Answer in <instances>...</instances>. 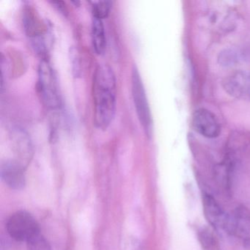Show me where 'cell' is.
Returning a JSON list of instances; mask_svg holds the SVG:
<instances>
[{
    "label": "cell",
    "instance_id": "obj_1",
    "mask_svg": "<svg viewBox=\"0 0 250 250\" xmlns=\"http://www.w3.org/2000/svg\"><path fill=\"white\" fill-rule=\"evenodd\" d=\"M94 118L96 126L106 130L116 111L117 83L113 69L107 64L98 65L93 75Z\"/></svg>",
    "mask_w": 250,
    "mask_h": 250
},
{
    "label": "cell",
    "instance_id": "obj_2",
    "mask_svg": "<svg viewBox=\"0 0 250 250\" xmlns=\"http://www.w3.org/2000/svg\"><path fill=\"white\" fill-rule=\"evenodd\" d=\"M39 90L42 102L50 109H58L61 104V94L55 71L46 60L39 66Z\"/></svg>",
    "mask_w": 250,
    "mask_h": 250
},
{
    "label": "cell",
    "instance_id": "obj_3",
    "mask_svg": "<svg viewBox=\"0 0 250 250\" xmlns=\"http://www.w3.org/2000/svg\"><path fill=\"white\" fill-rule=\"evenodd\" d=\"M131 93L139 121L147 136L151 135L152 116L143 80L137 67L131 72Z\"/></svg>",
    "mask_w": 250,
    "mask_h": 250
},
{
    "label": "cell",
    "instance_id": "obj_4",
    "mask_svg": "<svg viewBox=\"0 0 250 250\" xmlns=\"http://www.w3.org/2000/svg\"><path fill=\"white\" fill-rule=\"evenodd\" d=\"M6 229L11 238L17 241L25 242L41 232L36 219L30 213L24 210L16 212L8 219Z\"/></svg>",
    "mask_w": 250,
    "mask_h": 250
},
{
    "label": "cell",
    "instance_id": "obj_5",
    "mask_svg": "<svg viewBox=\"0 0 250 250\" xmlns=\"http://www.w3.org/2000/svg\"><path fill=\"white\" fill-rule=\"evenodd\" d=\"M202 203L205 218L209 225L216 230L229 233L231 216L226 213L213 196L209 193L203 192Z\"/></svg>",
    "mask_w": 250,
    "mask_h": 250
},
{
    "label": "cell",
    "instance_id": "obj_6",
    "mask_svg": "<svg viewBox=\"0 0 250 250\" xmlns=\"http://www.w3.org/2000/svg\"><path fill=\"white\" fill-rule=\"evenodd\" d=\"M194 129L206 138L213 139L219 137L221 127L216 116L206 109H199L192 115Z\"/></svg>",
    "mask_w": 250,
    "mask_h": 250
},
{
    "label": "cell",
    "instance_id": "obj_7",
    "mask_svg": "<svg viewBox=\"0 0 250 250\" xmlns=\"http://www.w3.org/2000/svg\"><path fill=\"white\" fill-rule=\"evenodd\" d=\"M225 91L232 97L250 96V74L247 71H238L228 76L223 82Z\"/></svg>",
    "mask_w": 250,
    "mask_h": 250
},
{
    "label": "cell",
    "instance_id": "obj_8",
    "mask_svg": "<svg viewBox=\"0 0 250 250\" xmlns=\"http://www.w3.org/2000/svg\"><path fill=\"white\" fill-rule=\"evenodd\" d=\"M1 178L11 189H23L26 185L24 166L18 162L7 161L1 166Z\"/></svg>",
    "mask_w": 250,
    "mask_h": 250
},
{
    "label": "cell",
    "instance_id": "obj_9",
    "mask_svg": "<svg viewBox=\"0 0 250 250\" xmlns=\"http://www.w3.org/2000/svg\"><path fill=\"white\" fill-rule=\"evenodd\" d=\"M91 39L95 52L97 55H102L106 49V32L103 20L94 17L92 19Z\"/></svg>",
    "mask_w": 250,
    "mask_h": 250
},
{
    "label": "cell",
    "instance_id": "obj_10",
    "mask_svg": "<svg viewBox=\"0 0 250 250\" xmlns=\"http://www.w3.org/2000/svg\"><path fill=\"white\" fill-rule=\"evenodd\" d=\"M14 135H15L14 146H15L16 153L20 159L19 163L24 166V164L28 163L32 156L33 150H32L31 143L28 136L21 130H17Z\"/></svg>",
    "mask_w": 250,
    "mask_h": 250
},
{
    "label": "cell",
    "instance_id": "obj_11",
    "mask_svg": "<svg viewBox=\"0 0 250 250\" xmlns=\"http://www.w3.org/2000/svg\"><path fill=\"white\" fill-rule=\"evenodd\" d=\"M199 244L203 250H222L220 242L211 228L203 226L197 230Z\"/></svg>",
    "mask_w": 250,
    "mask_h": 250
},
{
    "label": "cell",
    "instance_id": "obj_12",
    "mask_svg": "<svg viewBox=\"0 0 250 250\" xmlns=\"http://www.w3.org/2000/svg\"><path fill=\"white\" fill-rule=\"evenodd\" d=\"M26 243L28 250H52L49 241L41 232L32 237Z\"/></svg>",
    "mask_w": 250,
    "mask_h": 250
},
{
    "label": "cell",
    "instance_id": "obj_13",
    "mask_svg": "<svg viewBox=\"0 0 250 250\" xmlns=\"http://www.w3.org/2000/svg\"><path fill=\"white\" fill-rule=\"evenodd\" d=\"M239 54L232 49H227L219 53L218 61L223 66H232L238 62Z\"/></svg>",
    "mask_w": 250,
    "mask_h": 250
},
{
    "label": "cell",
    "instance_id": "obj_14",
    "mask_svg": "<svg viewBox=\"0 0 250 250\" xmlns=\"http://www.w3.org/2000/svg\"><path fill=\"white\" fill-rule=\"evenodd\" d=\"M92 3L93 17L102 20L108 17L112 7V2L110 1H97L92 2Z\"/></svg>",
    "mask_w": 250,
    "mask_h": 250
},
{
    "label": "cell",
    "instance_id": "obj_15",
    "mask_svg": "<svg viewBox=\"0 0 250 250\" xmlns=\"http://www.w3.org/2000/svg\"><path fill=\"white\" fill-rule=\"evenodd\" d=\"M51 3H52L60 12L62 13L64 15H66L67 12H68V9H67L65 2L58 0V1H52Z\"/></svg>",
    "mask_w": 250,
    "mask_h": 250
},
{
    "label": "cell",
    "instance_id": "obj_16",
    "mask_svg": "<svg viewBox=\"0 0 250 250\" xmlns=\"http://www.w3.org/2000/svg\"><path fill=\"white\" fill-rule=\"evenodd\" d=\"M72 58H74V59H76V61H77V59H78V58H77V54H76V52H74V55H72ZM79 62H76V64L75 65H74V67H76V69H75V72H77V75H78V72L79 71Z\"/></svg>",
    "mask_w": 250,
    "mask_h": 250
},
{
    "label": "cell",
    "instance_id": "obj_17",
    "mask_svg": "<svg viewBox=\"0 0 250 250\" xmlns=\"http://www.w3.org/2000/svg\"></svg>",
    "mask_w": 250,
    "mask_h": 250
}]
</instances>
